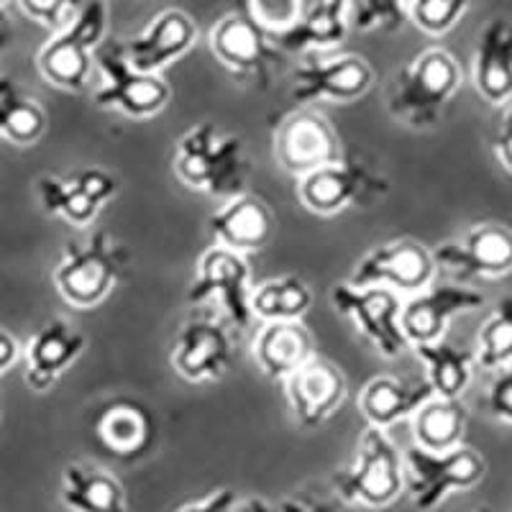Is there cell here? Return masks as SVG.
Here are the masks:
<instances>
[{
	"label": "cell",
	"instance_id": "obj_1",
	"mask_svg": "<svg viewBox=\"0 0 512 512\" xmlns=\"http://www.w3.org/2000/svg\"><path fill=\"white\" fill-rule=\"evenodd\" d=\"M175 172L187 187L210 198L231 200L244 195L249 180L244 141L226 134L216 123H195L177 141Z\"/></svg>",
	"mask_w": 512,
	"mask_h": 512
},
{
	"label": "cell",
	"instance_id": "obj_2",
	"mask_svg": "<svg viewBox=\"0 0 512 512\" xmlns=\"http://www.w3.org/2000/svg\"><path fill=\"white\" fill-rule=\"evenodd\" d=\"M461 88V67L446 49H425L392 80L387 111L402 126L431 131Z\"/></svg>",
	"mask_w": 512,
	"mask_h": 512
},
{
	"label": "cell",
	"instance_id": "obj_3",
	"mask_svg": "<svg viewBox=\"0 0 512 512\" xmlns=\"http://www.w3.org/2000/svg\"><path fill=\"white\" fill-rule=\"evenodd\" d=\"M105 29H108V8L103 0H85V6L77 11L70 24L54 31L52 39L41 47L36 64L44 80L70 93L88 88L95 52L105 41Z\"/></svg>",
	"mask_w": 512,
	"mask_h": 512
},
{
	"label": "cell",
	"instance_id": "obj_4",
	"mask_svg": "<svg viewBox=\"0 0 512 512\" xmlns=\"http://www.w3.org/2000/svg\"><path fill=\"white\" fill-rule=\"evenodd\" d=\"M126 267V249L105 231H98L85 241L64 244L62 262L54 269V285L75 308H95L116 290Z\"/></svg>",
	"mask_w": 512,
	"mask_h": 512
},
{
	"label": "cell",
	"instance_id": "obj_5",
	"mask_svg": "<svg viewBox=\"0 0 512 512\" xmlns=\"http://www.w3.org/2000/svg\"><path fill=\"white\" fill-rule=\"evenodd\" d=\"M333 487L341 500L364 507H387L400 497L405 487L402 456L384 428L369 425L361 433L356 461L333 477Z\"/></svg>",
	"mask_w": 512,
	"mask_h": 512
},
{
	"label": "cell",
	"instance_id": "obj_6",
	"mask_svg": "<svg viewBox=\"0 0 512 512\" xmlns=\"http://www.w3.org/2000/svg\"><path fill=\"white\" fill-rule=\"evenodd\" d=\"M103 85L95 90V103L103 111H118L128 118H152L169 103V85L162 75L136 70L128 62L121 41L108 39L95 52Z\"/></svg>",
	"mask_w": 512,
	"mask_h": 512
},
{
	"label": "cell",
	"instance_id": "obj_7",
	"mask_svg": "<svg viewBox=\"0 0 512 512\" xmlns=\"http://www.w3.org/2000/svg\"><path fill=\"white\" fill-rule=\"evenodd\" d=\"M405 487L415 510L431 512L446 500L451 492L472 489L482 482L487 464L477 451L456 446L443 454H433L420 446H410L402 454Z\"/></svg>",
	"mask_w": 512,
	"mask_h": 512
},
{
	"label": "cell",
	"instance_id": "obj_8",
	"mask_svg": "<svg viewBox=\"0 0 512 512\" xmlns=\"http://www.w3.org/2000/svg\"><path fill=\"white\" fill-rule=\"evenodd\" d=\"M333 308L351 320L356 331L384 359H397L410 341L402 331V300L387 287H356L351 282L331 290Z\"/></svg>",
	"mask_w": 512,
	"mask_h": 512
},
{
	"label": "cell",
	"instance_id": "obj_9",
	"mask_svg": "<svg viewBox=\"0 0 512 512\" xmlns=\"http://www.w3.org/2000/svg\"><path fill=\"white\" fill-rule=\"evenodd\" d=\"M251 295L254 290H251V269L246 256L213 244L200 256L195 282L187 290V303L200 305L216 300L228 323L246 331L254 323Z\"/></svg>",
	"mask_w": 512,
	"mask_h": 512
},
{
	"label": "cell",
	"instance_id": "obj_10",
	"mask_svg": "<svg viewBox=\"0 0 512 512\" xmlns=\"http://www.w3.org/2000/svg\"><path fill=\"white\" fill-rule=\"evenodd\" d=\"M390 192V182L359 162L341 159L300 177L297 198L315 216H336L354 205H369Z\"/></svg>",
	"mask_w": 512,
	"mask_h": 512
},
{
	"label": "cell",
	"instance_id": "obj_11",
	"mask_svg": "<svg viewBox=\"0 0 512 512\" xmlns=\"http://www.w3.org/2000/svg\"><path fill=\"white\" fill-rule=\"evenodd\" d=\"M118 190L121 180L103 167H82L72 175H44L36 180V195L44 213L62 218L70 226L93 223Z\"/></svg>",
	"mask_w": 512,
	"mask_h": 512
},
{
	"label": "cell",
	"instance_id": "obj_12",
	"mask_svg": "<svg viewBox=\"0 0 512 512\" xmlns=\"http://www.w3.org/2000/svg\"><path fill=\"white\" fill-rule=\"evenodd\" d=\"M274 157L285 172L305 177L344 159L336 128L323 113L297 108L274 128Z\"/></svg>",
	"mask_w": 512,
	"mask_h": 512
},
{
	"label": "cell",
	"instance_id": "obj_13",
	"mask_svg": "<svg viewBox=\"0 0 512 512\" xmlns=\"http://www.w3.org/2000/svg\"><path fill=\"white\" fill-rule=\"evenodd\" d=\"M433 251L420 241L397 239L369 251L354 269L351 285L356 287H387L397 295H418L433 285L436 277Z\"/></svg>",
	"mask_w": 512,
	"mask_h": 512
},
{
	"label": "cell",
	"instance_id": "obj_14",
	"mask_svg": "<svg viewBox=\"0 0 512 512\" xmlns=\"http://www.w3.org/2000/svg\"><path fill=\"white\" fill-rule=\"evenodd\" d=\"M436 267L461 282L495 280L512 272V231L500 223H479L461 241H446L433 249Z\"/></svg>",
	"mask_w": 512,
	"mask_h": 512
},
{
	"label": "cell",
	"instance_id": "obj_15",
	"mask_svg": "<svg viewBox=\"0 0 512 512\" xmlns=\"http://www.w3.org/2000/svg\"><path fill=\"white\" fill-rule=\"evenodd\" d=\"M374 82V72L367 59L356 54L318 59L308 57L292 72V103L308 105L315 100L351 103L367 95Z\"/></svg>",
	"mask_w": 512,
	"mask_h": 512
},
{
	"label": "cell",
	"instance_id": "obj_16",
	"mask_svg": "<svg viewBox=\"0 0 512 512\" xmlns=\"http://www.w3.org/2000/svg\"><path fill=\"white\" fill-rule=\"evenodd\" d=\"M482 305L484 295L472 287L456 285V282L431 285L402 303V331L408 336L410 346L433 344V341H441L448 323L456 315L472 313Z\"/></svg>",
	"mask_w": 512,
	"mask_h": 512
},
{
	"label": "cell",
	"instance_id": "obj_17",
	"mask_svg": "<svg viewBox=\"0 0 512 512\" xmlns=\"http://www.w3.org/2000/svg\"><path fill=\"white\" fill-rule=\"evenodd\" d=\"M285 390L297 423L303 428H320L344 405L349 384L333 361L313 356L285 379Z\"/></svg>",
	"mask_w": 512,
	"mask_h": 512
},
{
	"label": "cell",
	"instance_id": "obj_18",
	"mask_svg": "<svg viewBox=\"0 0 512 512\" xmlns=\"http://www.w3.org/2000/svg\"><path fill=\"white\" fill-rule=\"evenodd\" d=\"M210 52L218 62L239 77H259L277 57L272 36L256 24L249 13H228L210 31Z\"/></svg>",
	"mask_w": 512,
	"mask_h": 512
},
{
	"label": "cell",
	"instance_id": "obj_19",
	"mask_svg": "<svg viewBox=\"0 0 512 512\" xmlns=\"http://www.w3.org/2000/svg\"><path fill=\"white\" fill-rule=\"evenodd\" d=\"M233 359L231 336L213 318L190 320L172 349V367L182 379L195 384L216 382Z\"/></svg>",
	"mask_w": 512,
	"mask_h": 512
},
{
	"label": "cell",
	"instance_id": "obj_20",
	"mask_svg": "<svg viewBox=\"0 0 512 512\" xmlns=\"http://www.w3.org/2000/svg\"><path fill=\"white\" fill-rule=\"evenodd\" d=\"M195 39H198L195 21L180 8H169V11H162L157 18H152L136 39L123 44V49H126L128 62L134 64L136 70L159 75L164 67L185 57Z\"/></svg>",
	"mask_w": 512,
	"mask_h": 512
},
{
	"label": "cell",
	"instance_id": "obj_21",
	"mask_svg": "<svg viewBox=\"0 0 512 512\" xmlns=\"http://www.w3.org/2000/svg\"><path fill=\"white\" fill-rule=\"evenodd\" d=\"M85 351V336L67 320L54 318L31 336L26 346V384L44 395Z\"/></svg>",
	"mask_w": 512,
	"mask_h": 512
},
{
	"label": "cell",
	"instance_id": "obj_22",
	"mask_svg": "<svg viewBox=\"0 0 512 512\" xmlns=\"http://www.w3.org/2000/svg\"><path fill=\"white\" fill-rule=\"evenodd\" d=\"M274 226L277 223L269 205L246 192L226 200L223 208L208 218V231L216 246L236 251V254L262 249L272 239Z\"/></svg>",
	"mask_w": 512,
	"mask_h": 512
},
{
	"label": "cell",
	"instance_id": "obj_23",
	"mask_svg": "<svg viewBox=\"0 0 512 512\" xmlns=\"http://www.w3.org/2000/svg\"><path fill=\"white\" fill-rule=\"evenodd\" d=\"M95 433L118 459H139L154 446L157 423L141 402L121 397L100 410L95 418Z\"/></svg>",
	"mask_w": 512,
	"mask_h": 512
},
{
	"label": "cell",
	"instance_id": "obj_24",
	"mask_svg": "<svg viewBox=\"0 0 512 512\" xmlns=\"http://www.w3.org/2000/svg\"><path fill=\"white\" fill-rule=\"evenodd\" d=\"M474 85L492 105L512 100V21L492 18L482 29L474 52Z\"/></svg>",
	"mask_w": 512,
	"mask_h": 512
},
{
	"label": "cell",
	"instance_id": "obj_25",
	"mask_svg": "<svg viewBox=\"0 0 512 512\" xmlns=\"http://www.w3.org/2000/svg\"><path fill=\"white\" fill-rule=\"evenodd\" d=\"M431 397H436V392L428 379H397L384 374L361 390L359 410L369 425L387 431L390 425L413 418Z\"/></svg>",
	"mask_w": 512,
	"mask_h": 512
},
{
	"label": "cell",
	"instance_id": "obj_26",
	"mask_svg": "<svg viewBox=\"0 0 512 512\" xmlns=\"http://www.w3.org/2000/svg\"><path fill=\"white\" fill-rule=\"evenodd\" d=\"M349 29V0H308L297 24L272 36V44L282 52H323L338 47Z\"/></svg>",
	"mask_w": 512,
	"mask_h": 512
},
{
	"label": "cell",
	"instance_id": "obj_27",
	"mask_svg": "<svg viewBox=\"0 0 512 512\" xmlns=\"http://www.w3.org/2000/svg\"><path fill=\"white\" fill-rule=\"evenodd\" d=\"M313 356H318L313 333L303 326V320L267 323L254 338V359L269 379L285 382Z\"/></svg>",
	"mask_w": 512,
	"mask_h": 512
},
{
	"label": "cell",
	"instance_id": "obj_28",
	"mask_svg": "<svg viewBox=\"0 0 512 512\" xmlns=\"http://www.w3.org/2000/svg\"><path fill=\"white\" fill-rule=\"evenodd\" d=\"M59 497L72 512H131L123 484L105 469L80 461L64 466Z\"/></svg>",
	"mask_w": 512,
	"mask_h": 512
},
{
	"label": "cell",
	"instance_id": "obj_29",
	"mask_svg": "<svg viewBox=\"0 0 512 512\" xmlns=\"http://www.w3.org/2000/svg\"><path fill=\"white\" fill-rule=\"evenodd\" d=\"M418 359L428 369V382H431L436 397L446 400H459L472 382V369L477 364V354L469 349L448 344V341H433V344L413 346Z\"/></svg>",
	"mask_w": 512,
	"mask_h": 512
},
{
	"label": "cell",
	"instance_id": "obj_30",
	"mask_svg": "<svg viewBox=\"0 0 512 512\" xmlns=\"http://www.w3.org/2000/svg\"><path fill=\"white\" fill-rule=\"evenodd\" d=\"M47 131V111L24 93L13 77L0 75V136L16 146H31Z\"/></svg>",
	"mask_w": 512,
	"mask_h": 512
},
{
	"label": "cell",
	"instance_id": "obj_31",
	"mask_svg": "<svg viewBox=\"0 0 512 512\" xmlns=\"http://www.w3.org/2000/svg\"><path fill=\"white\" fill-rule=\"evenodd\" d=\"M466 428V405L446 397H431L423 408L413 415L415 446L443 454L461 446V436Z\"/></svg>",
	"mask_w": 512,
	"mask_h": 512
},
{
	"label": "cell",
	"instance_id": "obj_32",
	"mask_svg": "<svg viewBox=\"0 0 512 512\" xmlns=\"http://www.w3.org/2000/svg\"><path fill=\"white\" fill-rule=\"evenodd\" d=\"M313 305V292L300 277H277L259 285L251 295L254 318L267 323H287V320H303Z\"/></svg>",
	"mask_w": 512,
	"mask_h": 512
},
{
	"label": "cell",
	"instance_id": "obj_33",
	"mask_svg": "<svg viewBox=\"0 0 512 512\" xmlns=\"http://www.w3.org/2000/svg\"><path fill=\"white\" fill-rule=\"evenodd\" d=\"M512 361V292L495 305L492 315L479 328L477 364L497 372Z\"/></svg>",
	"mask_w": 512,
	"mask_h": 512
},
{
	"label": "cell",
	"instance_id": "obj_34",
	"mask_svg": "<svg viewBox=\"0 0 512 512\" xmlns=\"http://www.w3.org/2000/svg\"><path fill=\"white\" fill-rule=\"evenodd\" d=\"M408 0H349V26L367 31L395 34L408 24Z\"/></svg>",
	"mask_w": 512,
	"mask_h": 512
},
{
	"label": "cell",
	"instance_id": "obj_35",
	"mask_svg": "<svg viewBox=\"0 0 512 512\" xmlns=\"http://www.w3.org/2000/svg\"><path fill=\"white\" fill-rule=\"evenodd\" d=\"M472 0H408V18L428 36H443L459 24Z\"/></svg>",
	"mask_w": 512,
	"mask_h": 512
},
{
	"label": "cell",
	"instance_id": "obj_36",
	"mask_svg": "<svg viewBox=\"0 0 512 512\" xmlns=\"http://www.w3.org/2000/svg\"><path fill=\"white\" fill-rule=\"evenodd\" d=\"M308 0H246V13L269 36H280L297 24Z\"/></svg>",
	"mask_w": 512,
	"mask_h": 512
},
{
	"label": "cell",
	"instance_id": "obj_37",
	"mask_svg": "<svg viewBox=\"0 0 512 512\" xmlns=\"http://www.w3.org/2000/svg\"><path fill=\"white\" fill-rule=\"evenodd\" d=\"M18 6L26 16L34 18L36 24L59 31L77 16L85 0H18Z\"/></svg>",
	"mask_w": 512,
	"mask_h": 512
},
{
	"label": "cell",
	"instance_id": "obj_38",
	"mask_svg": "<svg viewBox=\"0 0 512 512\" xmlns=\"http://www.w3.org/2000/svg\"><path fill=\"white\" fill-rule=\"evenodd\" d=\"M487 408L497 420L512 423V361L497 369L495 379L489 384Z\"/></svg>",
	"mask_w": 512,
	"mask_h": 512
},
{
	"label": "cell",
	"instance_id": "obj_39",
	"mask_svg": "<svg viewBox=\"0 0 512 512\" xmlns=\"http://www.w3.org/2000/svg\"><path fill=\"white\" fill-rule=\"evenodd\" d=\"M239 495L233 489H218L205 500L192 502V505L182 507L180 512H239Z\"/></svg>",
	"mask_w": 512,
	"mask_h": 512
},
{
	"label": "cell",
	"instance_id": "obj_40",
	"mask_svg": "<svg viewBox=\"0 0 512 512\" xmlns=\"http://www.w3.org/2000/svg\"><path fill=\"white\" fill-rule=\"evenodd\" d=\"M492 149H495L502 167L512 172V103L507 105L505 116H502L500 126H497V134L495 139H492Z\"/></svg>",
	"mask_w": 512,
	"mask_h": 512
},
{
	"label": "cell",
	"instance_id": "obj_41",
	"mask_svg": "<svg viewBox=\"0 0 512 512\" xmlns=\"http://www.w3.org/2000/svg\"><path fill=\"white\" fill-rule=\"evenodd\" d=\"M280 512H338L336 507L320 500H308V497H290L280 505Z\"/></svg>",
	"mask_w": 512,
	"mask_h": 512
},
{
	"label": "cell",
	"instance_id": "obj_42",
	"mask_svg": "<svg viewBox=\"0 0 512 512\" xmlns=\"http://www.w3.org/2000/svg\"><path fill=\"white\" fill-rule=\"evenodd\" d=\"M21 356V349H18V341L8 331L0 328V374L8 372Z\"/></svg>",
	"mask_w": 512,
	"mask_h": 512
},
{
	"label": "cell",
	"instance_id": "obj_43",
	"mask_svg": "<svg viewBox=\"0 0 512 512\" xmlns=\"http://www.w3.org/2000/svg\"><path fill=\"white\" fill-rule=\"evenodd\" d=\"M11 44H13V24H11V18H8L6 8H0V54L6 52Z\"/></svg>",
	"mask_w": 512,
	"mask_h": 512
},
{
	"label": "cell",
	"instance_id": "obj_44",
	"mask_svg": "<svg viewBox=\"0 0 512 512\" xmlns=\"http://www.w3.org/2000/svg\"><path fill=\"white\" fill-rule=\"evenodd\" d=\"M239 512H277V510H274L267 500H262V497H251V500L241 502Z\"/></svg>",
	"mask_w": 512,
	"mask_h": 512
},
{
	"label": "cell",
	"instance_id": "obj_45",
	"mask_svg": "<svg viewBox=\"0 0 512 512\" xmlns=\"http://www.w3.org/2000/svg\"><path fill=\"white\" fill-rule=\"evenodd\" d=\"M474 512H495V510H492V507H479V510H474Z\"/></svg>",
	"mask_w": 512,
	"mask_h": 512
},
{
	"label": "cell",
	"instance_id": "obj_46",
	"mask_svg": "<svg viewBox=\"0 0 512 512\" xmlns=\"http://www.w3.org/2000/svg\"><path fill=\"white\" fill-rule=\"evenodd\" d=\"M6 3H8V0H0V8H3V6H6Z\"/></svg>",
	"mask_w": 512,
	"mask_h": 512
}]
</instances>
